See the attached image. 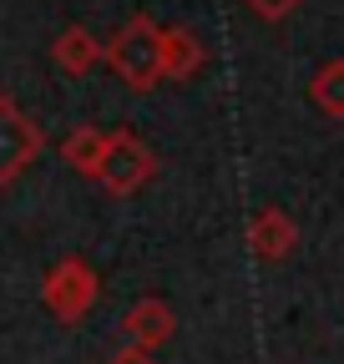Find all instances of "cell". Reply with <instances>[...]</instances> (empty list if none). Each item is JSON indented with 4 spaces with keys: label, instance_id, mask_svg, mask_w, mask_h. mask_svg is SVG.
<instances>
[{
    "label": "cell",
    "instance_id": "52a82bcc",
    "mask_svg": "<svg viewBox=\"0 0 344 364\" xmlns=\"http://www.w3.org/2000/svg\"><path fill=\"white\" fill-rule=\"evenodd\" d=\"M208 66V46L193 26H167L162 31V81H193Z\"/></svg>",
    "mask_w": 344,
    "mask_h": 364
},
{
    "label": "cell",
    "instance_id": "8fae6325",
    "mask_svg": "<svg viewBox=\"0 0 344 364\" xmlns=\"http://www.w3.org/2000/svg\"><path fill=\"white\" fill-rule=\"evenodd\" d=\"M248 11H253L258 21H289V16L299 11V0H248Z\"/></svg>",
    "mask_w": 344,
    "mask_h": 364
},
{
    "label": "cell",
    "instance_id": "5b68a950",
    "mask_svg": "<svg viewBox=\"0 0 344 364\" xmlns=\"http://www.w3.org/2000/svg\"><path fill=\"white\" fill-rule=\"evenodd\" d=\"M172 334H178V314L167 309V299H157V294H147V299H137L132 309L122 314V344H137V349H162Z\"/></svg>",
    "mask_w": 344,
    "mask_h": 364
},
{
    "label": "cell",
    "instance_id": "ba28073f",
    "mask_svg": "<svg viewBox=\"0 0 344 364\" xmlns=\"http://www.w3.org/2000/svg\"><path fill=\"white\" fill-rule=\"evenodd\" d=\"M51 61H56L66 76H86V71L102 61V41L86 31V26H66V31L51 41Z\"/></svg>",
    "mask_w": 344,
    "mask_h": 364
},
{
    "label": "cell",
    "instance_id": "7a4b0ae2",
    "mask_svg": "<svg viewBox=\"0 0 344 364\" xmlns=\"http://www.w3.org/2000/svg\"><path fill=\"white\" fill-rule=\"evenodd\" d=\"M157 177V152L142 142L137 132H127V127H117V132H107V152H102V167H97V182L112 193V198H132V193H142L147 182Z\"/></svg>",
    "mask_w": 344,
    "mask_h": 364
},
{
    "label": "cell",
    "instance_id": "30bf717a",
    "mask_svg": "<svg viewBox=\"0 0 344 364\" xmlns=\"http://www.w3.org/2000/svg\"><path fill=\"white\" fill-rule=\"evenodd\" d=\"M309 97H314V107H319L329 122H344V56H334V61H324V66L314 71Z\"/></svg>",
    "mask_w": 344,
    "mask_h": 364
},
{
    "label": "cell",
    "instance_id": "6da1fadb",
    "mask_svg": "<svg viewBox=\"0 0 344 364\" xmlns=\"http://www.w3.org/2000/svg\"><path fill=\"white\" fill-rule=\"evenodd\" d=\"M102 61L117 71V81H127L132 91L162 86V26L152 16H127L112 31V41L102 46Z\"/></svg>",
    "mask_w": 344,
    "mask_h": 364
},
{
    "label": "cell",
    "instance_id": "7c38bea8",
    "mask_svg": "<svg viewBox=\"0 0 344 364\" xmlns=\"http://www.w3.org/2000/svg\"><path fill=\"white\" fill-rule=\"evenodd\" d=\"M107 364H157V354L152 349H137V344H122V349L107 354Z\"/></svg>",
    "mask_w": 344,
    "mask_h": 364
},
{
    "label": "cell",
    "instance_id": "3957f363",
    "mask_svg": "<svg viewBox=\"0 0 344 364\" xmlns=\"http://www.w3.org/2000/svg\"><path fill=\"white\" fill-rule=\"evenodd\" d=\"M102 299V279H97V268L86 263V258H61L51 273H46V284H41V304H46L66 329H76L86 314L97 309Z\"/></svg>",
    "mask_w": 344,
    "mask_h": 364
},
{
    "label": "cell",
    "instance_id": "277c9868",
    "mask_svg": "<svg viewBox=\"0 0 344 364\" xmlns=\"http://www.w3.org/2000/svg\"><path fill=\"white\" fill-rule=\"evenodd\" d=\"M41 152H46V132H41V122L11 97V91H0V188L21 182Z\"/></svg>",
    "mask_w": 344,
    "mask_h": 364
},
{
    "label": "cell",
    "instance_id": "8992f818",
    "mask_svg": "<svg viewBox=\"0 0 344 364\" xmlns=\"http://www.w3.org/2000/svg\"><path fill=\"white\" fill-rule=\"evenodd\" d=\"M248 248L264 258V263H284L299 248V223L284 208H258L248 218Z\"/></svg>",
    "mask_w": 344,
    "mask_h": 364
},
{
    "label": "cell",
    "instance_id": "9c48e42d",
    "mask_svg": "<svg viewBox=\"0 0 344 364\" xmlns=\"http://www.w3.org/2000/svg\"><path fill=\"white\" fill-rule=\"evenodd\" d=\"M102 152H107V132H102V127H92V122L71 127V132H66V142H61L66 167H71V172H81V177H97Z\"/></svg>",
    "mask_w": 344,
    "mask_h": 364
}]
</instances>
